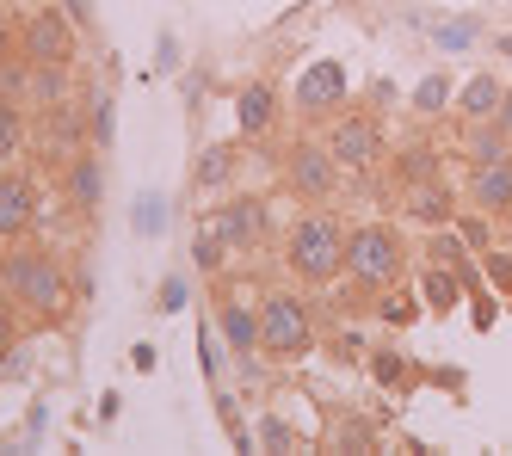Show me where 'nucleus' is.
<instances>
[{"label":"nucleus","instance_id":"nucleus-6","mask_svg":"<svg viewBox=\"0 0 512 456\" xmlns=\"http://www.w3.org/2000/svg\"><path fill=\"white\" fill-rule=\"evenodd\" d=\"M327 148H334V161L340 167H371L383 155V130L371 118H340L334 136H327Z\"/></svg>","mask_w":512,"mask_h":456},{"label":"nucleus","instance_id":"nucleus-14","mask_svg":"<svg viewBox=\"0 0 512 456\" xmlns=\"http://www.w3.org/2000/svg\"><path fill=\"white\" fill-rule=\"evenodd\" d=\"M506 142H512V136H506L500 124L475 130V136H469V167H494V161H506Z\"/></svg>","mask_w":512,"mask_h":456},{"label":"nucleus","instance_id":"nucleus-21","mask_svg":"<svg viewBox=\"0 0 512 456\" xmlns=\"http://www.w3.org/2000/svg\"><path fill=\"white\" fill-rule=\"evenodd\" d=\"M432 253H438V265H457V259H463V247H457L451 235H438V241H432Z\"/></svg>","mask_w":512,"mask_h":456},{"label":"nucleus","instance_id":"nucleus-9","mask_svg":"<svg viewBox=\"0 0 512 456\" xmlns=\"http://www.w3.org/2000/svg\"><path fill=\"white\" fill-rule=\"evenodd\" d=\"M25 44H31V62H68L75 56V31H68V19H56V13H38L31 19V31H25Z\"/></svg>","mask_w":512,"mask_h":456},{"label":"nucleus","instance_id":"nucleus-22","mask_svg":"<svg viewBox=\"0 0 512 456\" xmlns=\"http://www.w3.org/2000/svg\"><path fill=\"white\" fill-rule=\"evenodd\" d=\"M0 352H13V309L0 302Z\"/></svg>","mask_w":512,"mask_h":456},{"label":"nucleus","instance_id":"nucleus-12","mask_svg":"<svg viewBox=\"0 0 512 456\" xmlns=\"http://www.w3.org/2000/svg\"><path fill=\"white\" fill-rule=\"evenodd\" d=\"M500 99H506V87L494 81V74H475V81L463 87V124H494L500 118Z\"/></svg>","mask_w":512,"mask_h":456},{"label":"nucleus","instance_id":"nucleus-3","mask_svg":"<svg viewBox=\"0 0 512 456\" xmlns=\"http://www.w3.org/2000/svg\"><path fill=\"white\" fill-rule=\"evenodd\" d=\"M401 265H408V247H401V235H395L389 222L352 228V241H346V278L358 290H389L401 278Z\"/></svg>","mask_w":512,"mask_h":456},{"label":"nucleus","instance_id":"nucleus-24","mask_svg":"<svg viewBox=\"0 0 512 456\" xmlns=\"http://www.w3.org/2000/svg\"><path fill=\"white\" fill-rule=\"evenodd\" d=\"M494 124H500V130L512 136V87H506V99H500V118H494Z\"/></svg>","mask_w":512,"mask_h":456},{"label":"nucleus","instance_id":"nucleus-4","mask_svg":"<svg viewBox=\"0 0 512 456\" xmlns=\"http://www.w3.org/2000/svg\"><path fill=\"white\" fill-rule=\"evenodd\" d=\"M309 346H315L309 309H303L297 296L272 290V296L260 302V352H272V358H309Z\"/></svg>","mask_w":512,"mask_h":456},{"label":"nucleus","instance_id":"nucleus-25","mask_svg":"<svg viewBox=\"0 0 512 456\" xmlns=\"http://www.w3.org/2000/svg\"><path fill=\"white\" fill-rule=\"evenodd\" d=\"M0 358H7V352H0Z\"/></svg>","mask_w":512,"mask_h":456},{"label":"nucleus","instance_id":"nucleus-5","mask_svg":"<svg viewBox=\"0 0 512 456\" xmlns=\"http://www.w3.org/2000/svg\"><path fill=\"white\" fill-rule=\"evenodd\" d=\"M340 161H334V148L327 142H297L290 148V192H303L309 204H327L334 198V185H340Z\"/></svg>","mask_w":512,"mask_h":456},{"label":"nucleus","instance_id":"nucleus-13","mask_svg":"<svg viewBox=\"0 0 512 456\" xmlns=\"http://www.w3.org/2000/svg\"><path fill=\"white\" fill-rule=\"evenodd\" d=\"M272 118H278V87L272 81H253L241 93V136H266Z\"/></svg>","mask_w":512,"mask_h":456},{"label":"nucleus","instance_id":"nucleus-20","mask_svg":"<svg viewBox=\"0 0 512 456\" xmlns=\"http://www.w3.org/2000/svg\"><path fill=\"white\" fill-rule=\"evenodd\" d=\"M426 173H438V155L432 148H408V179H426Z\"/></svg>","mask_w":512,"mask_h":456},{"label":"nucleus","instance_id":"nucleus-19","mask_svg":"<svg viewBox=\"0 0 512 456\" xmlns=\"http://www.w3.org/2000/svg\"><path fill=\"white\" fill-rule=\"evenodd\" d=\"M68 185H75V198H81V204H93V198H99V167H93V161H75Z\"/></svg>","mask_w":512,"mask_h":456},{"label":"nucleus","instance_id":"nucleus-15","mask_svg":"<svg viewBox=\"0 0 512 456\" xmlns=\"http://www.w3.org/2000/svg\"><path fill=\"white\" fill-rule=\"evenodd\" d=\"M19 142H25V118H19V105L0 99V161L19 155Z\"/></svg>","mask_w":512,"mask_h":456},{"label":"nucleus","instance_id":"nucleus-23","mask_svg":"<svg viewBox=\"0 0 512 456\" xmlns=\"http://www.w3.org/2000/svg\"><path fill=\"white\" fill-rule=\"evenodd\" d=\"M438 99H445V87L426 81V87H420V111H438Z\"/></svg>","mask_w":512,"mask_h":456},{"label":"nucleus","instance_id":"nucleus-11","mask_svg":"<svg viewBox=\"0 0 512 456\" xmlns=\"http://www.w3.org/2000/svg\"><path fill=\"white\" fill-rule=\"evenodd\" d=\"M216 327H223V339H229L235 352H260V315H247L235 296L216 302Z\"/></svg>","mask_w":512,"mask_h":456},{"label":"nucleus","instance_id":"nucleus-1","mask_svg":"<svg viewBox=\"0 0 512 456\" xmlns=\"http://www.w3.org/2000/svg\"><path fill=\"white\" fill-rule=\"evenodd\" d=\"M346 228L340 216H327V210H309L297 228H290V241H284V259H290V272H297L303 284H334L346 272Z\"/></svg>","mask_w":512,"mask_h":456},{"label":"nucleus","instance_id":"nucleus-8","mask_svg":"<svg viewBox=\"0 0 512 456\" xmlns=\"http://www.w3.org/2000/svg\"><path fill=\"white\" fill-rule=\"evenodd\" d=\"M469 204H482L488 216H512V161L469 167Z\"/></svg>","mask_w":512,"mask_h":456},{"label":"nucleus","instance_id":"nucleus-17","mask_svg":"<svg viewBox=\"0 0 512 456\" xmlns=\"http://www.w3.org/2000/svg\"><path fill=\"white\" fill-rule=\"evenodd\" d=\"M414 216H420V222H445V216H451V198L438 192V185H432V192H414Z\"/></svg>","mask_w":512,"mask_h":456},{"label":"nucleus","instance_id":"nucleus-16","mask_svg":"<svg viewBox=\"0 0 512 456\" xmlns=\"http://www.w3.org/2000/svg\"><path fill=\"white\" fill-rule=\"evenodd\" d=\"M235 173V155H229V148H210V155L198 161V185H223Z\"/></svg>","mask_w":512,"mask_h":456},{"label":"nucleus","instance_id":"nucleus-18","mask_svg":"<svg viewBox=\"0 0 512 456\" xmlns=\"http://www.w3.org/2000/svg\"><path fill=\"white\" fill-rule=\"evenodd\" d=\"M426 302H432V309H451V302H457V284H451V265H445V272H426Z\"/></svg>","mask_w":512,"mask_h":456},{"label":"nucleus","instance_id":"nucleus-2","mask_svg":"<svg viewBox=\"0 0 512 456\" xmlns=\"http://www.w3.org/2000/svg\"><path fill=\"white\" fill-rule=\"evenodd\" d=\"M0 284H7V302H25V309H44L56 315L68 302V278L50 247H19L7 253V265H0Z\"/></svg>","mask_w":512,"mask_h":456},{"label":"nucleus","instance_id":"nucleus-7","mask_svg":"<svg viewBox=\"0 0 512 456\" xmlns=\"http://www.w3.org/2000/svg\"><path fill=\"white\" fill-rule=\"evenodd\" d=\"M31 222H38V185L25 173H0V235L19 241Z\"/></svg>","mask_w":512,"mask_h":456},{"label":"nucleus","instance_id":"nucleus-10","mask_svg":"<svg viewBox=\"0 0 512 456\" xmlns=\"http://www.w3.org/2000/svg\"><path fill=\"white\" fill-rule=\"evenodd\" d=\"M253 235H260V204L253 198H235V204H223L210 216V241H235V247H247Z\"/></svg>","mask_w":512,"mask_h":456}]
</instances>
